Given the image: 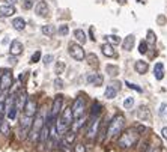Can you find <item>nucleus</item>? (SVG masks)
Instances as JSON below:
<instances>
[{"mask_svg":"<svg viewBox=\"0 0 167 152\" xmlns=\"http://www.w3.org/2000/svg\"><path fill=\"white\" fill-rule=\"evenodd\" d=\"M139 139H140V134L137 133V130H127L125 133H122L119 135L117 145H119L122 149H130V148L137 145Z\"/></svg>","mask_w":167,"mask_h":152,"instance_id":"nucleus-1","label":"nucleus"},{"mask_svg":"<svg viewBox=\"0 0 167 152\" xmlns=\"http://www.w3.org/2000/svg\"><path fill=\"white\" fill-rule=\"evenodd\" d=\"M124 124H125L124 116H122V114H116L110 120V124H109V130H107L109 137H116V135H119V133H122V130H124Z\"/></svg>","mask_w":167,"mask_h":152,"instance_id":"nucleus-2","label":"nucleus"},{"mask_svg":"<svg viewBox=\"0 0 167 152\" xmlns=\"http://www.w3.org/2000/svg\"><path fill=\"white\" fill-rule=\"evenodd\" d=\"M72 114H74V117H81L83 113H84V109H86V99L83 98V96H77L74 101V104H72Z\"/></svg>","mask_w":167,"mask_h":152,"instance_id":"nucleus-3","label":"nucleus"},{"mask_svg":"<svg viewBox=\"0 0 167 152\" xmlns=\"http://www.w3.org/2000/svg\"><path fill=\"white\" fill-rule=\"evenodd\" d=\"M12 81H14V77H12V72H11L9 69L2 71V77H0V91H8V89L12 86Z\"/></svg>","mask_w":167,"mask_h":152,"instance_id":"nucleus-4","label":"nucleus"},{"mask_svg":"<svg viewBox=\"0 0 167 152\" xmlns=\"http://www.w3.org/2000/svg\"><path fill=\"white\" fill-rule=\"evenodd\" d=\"M69 54L72 59L75 60H83L84 57H86V53H84V50H83V47L81 45H78V44H69Z\"/></svg>","mask_w":167,"mask_h":152,"instance_id":"nucleus-5","label":"nucleus"},{"mask_svg":"<svg viewBox=\"0 0 167 152\" xmlns=\"http://www.w3.org/2000/svg\"><path fill=\"white\" fill-rule=\"evenodd\" d=\"M23 110H24L26 116L33 117L38 112V104H36V101H35V98H27V102H26V106H24Z\"/></svg>","mask_w":167,"mask_h":152,"instance_id":"nucleus-6","label":"nucleus"},{"mask_svg":"<svg viewBox=\"0 0 167 152\" xmlns=\"http://www.w3.org/2000/svg\"><path fill=\"white\" fill-rule=\"evenodd\" d=\"M62 106H63V96L56 95L54 101H53V106H51V112H50V119H51V120H53L56 116L59 114V112L62 110Z\"/></svg>","mask_w":167,"mask_h":152,"instance_id":"nucleus-7","label":"nucleus"},{"mask_svg":"<svg viewBox=\"0 0 167 152\" xmlns=\"http://www.w3.org/2000/svg\"><path fill=\"white\" fill-rule=\"evenodd\" d=\"M99 124H101V120H99L98 117L92 119V122H91V127H89L87 134H86V137H87L89 140H93V139L96 137V134L99 133Z\"/></svg>","mask_w":167,"mask_h":152,"instance_id":"nucleus-8","label":"nucleus"},{"mask_svg":"<svg viewBox=\"0 0 167 152\" xmlns=\"http://www.w3.org/2000/svg\"><path fill=\"white\" fill-rule=\"evenodd\" d=\"M26 102H27V94H26V91H20L18 94L15 95V107L17 109H24Z\"/></svg>","mask_w":167,"mask_h":152,"instance_id":"nucleus-9","label":"nucleus"},{"mask_svg":"<svg viewBox=\"0 0 167 152\" xmlns=\"http://www.w3.org/2000/svg\"><path fill=\"white\" fill-rule=\"evenodd\" d=\"M137 117H139L140 120H150V119H152V114H150L148 107L142 106V107H139V110H137Z\"/></svg>","mask_w":167,"mask_h":152,"instance_id":"nucleus-10","label":"nucleus"},{"mask_svg":"<svg viewBox=\"0 0 167 152\" xmlns=\"http://www.w3.org/2000/svg\"><path fill=\"white\" fill-rule=\"evenodd\" d=\"M9 51H11V54L12 56H18L23 53V44L20 42V41H12L11 42V48H9Z\"/></svg>","mask_w":167,"mask_h":152,"instance_id":"nucleus-11","label":"nucleus"},{"mask_svg":"<svg viewBox=\"0 0 167 152\" xmlns=\"http://www.w3.org/2000/svg\"><path fill=\"white\" fill-rule=\"evenodd\" d=\"M134 69H135V72H139V74H146V72H148V69H149L148 62L137 60V62L134 63Z\"/></svg>","mask_w":167,"mask_h":152,"instance_id":"nucleus-12","label":"nucleus"},{"mask_svg":"<svg viewBox=\"0 0 167 152\" xmlns=\"http://www.w3.org/2000/svg\"><path fill=\"white\" fill-rule=\"evenodd\" d=\"M15 14V8L12 5H2L0 6V15L2 17H11Z\"/></svg>","mask_w":167,"mask_h":152,"instance_id":"nucleus-13","label":"nucleus"},{"mask_svg":"<svg viewBox=\"0 0 167 152\" xmlns=\"http://www.w3.org/2000/svg\"><path fill=\"white\" fill-rule=\"evenodd\" d=\"M35 12H36L39 17H47L48 15V6L45 2H39L35 8Z\"/></svg>","mask_w":167,"mask_h":152,"instance_id":"nucleus-14","label":"nucleus"},{"mask_svg":"<svg viewBox=\"0 0 167 152\" xmlns=\"http://www.w3.org/2000/svg\"><path fill=\"white\" fill-rule=\"evenodd\" d=\"M87 81L93 84V86H101L102 83H104V77L101 76V74H91V76H87Z\"/></svg>","mask_w":167,"mask_h":152,"instance_id":"nucleus-15","label":"nucleus"},{"mask_svg":"<svg viewBox=\"0 0 167 152\" xmlns=\"http://www.w3.org/2000/svg\"><path fill=\"white\" fill-rule=\"evenodd\" d=\"M154 74H155V78H157V80H163V77H164V65H163L161 62L155 63Z\"/></svg>","mask_w":167,"mask_h":152,"instance_id":"nucleus-16","label":"nucleus"},{"mask_svg":"<svg viewBox=\"0 0 167 152\" xmlns=\"http://www.w3.org/2000/svg\"><path fill=\"white\" fill-rule=\"evenodd\" d=\"M134 42H135L134 35H128L127 38L124 39V42H122V48H124V50H127V51H130L131 48L134 47Z\"/></svg>","mask_w":167,"mask_h":152,"instance_id":"nucleus-17","label":"nucleus"},{"mask_svg":"<svg viewBox=\"0 0 167 152\" xmlns=\"http://www.w3.org/2000/svg\"><path fill=\"white\" fill-rule=\"evenodd\" d=\"M101 51H102V54H104L106 57L114 56V50H113V47H111L110 44H104V45L101 47Z\"/></svg>","mask_w":167,"mask_h":152,"instance_id":"nucleus-18","label":"nucleus"},{"mask_svg":"<svg viewBox=\"0 0 167 152\" xmlns=\"http://www.w3.org/2000/svg\"><path fill=\"white\" fill-rule=\"evenodd\" d=\"M12 27L15 29V30H23L24 27H26V21L23 18H14V21H12Z\"/></svg>","mask_w":167,"mask_h":152,"instance_id":"nucleus-19","label":"nucleus"},{"mask_svg":"<svg viewBox=\"0 0 167 152\" xmlns=\"http://www.w3.org/2000/svg\"><path fill=\"white\" fill-rule=\"evenodd\" d=\"M74 36H75V39H77L80 44H84V42H86V33H84L81 29L74 30Z\"/></svg>","mask_w":167,"mask_h":152,"instance_id":"nucleus-20","label":"nucleus"},{"mask_svg":"<svg viewBox=\"0 0 167 152\" xmlns=\"http://www.w3.org/2000/svg\"><path fill=\"white\" fill-rule=\"evenodd\" d=\"M101 110H102L101 104L95 102V104L92 106V110H91V116H92V119H95V117H98V114L101 113Z\"/></svg>","mask_w":167,"mask_h":152,"instance_id":"nucleus-21","label":"nucleus"},{"mask_svg":"<svg viewBox=\"0 0 167 152\" xmlns=\"http://www.w3.org/2000/svg\"><path fill=\"white\" fill-rule=\"evenodd\" d=\"M41 32L45 35V36H53V33L56 32V29L53 26H50V24H47V26H44L42 29H41Z\"/></svg>","mask_w":167,"mask_h":152,"instance_id":"nucleus-22","label":"nucleus"},{"mask_svg":"<svg viewBox=\"0 0 167 152\" xmlns=\"http://www.w3.org/2000/svg\"><path fill=\"white\" fill-rule=\"evenodd\" d=\"M106 69H107L109 76H111V77H116L117 74H119V68H117L116 65H107Z\"/></svg>","mask_w":167,"mask_h":152,"instance_id":"nucleus-23","label":"nucleus"},{"mask_svg":"<svg viewBox=\"0 0 167 152\" xmlns=\"http://www.w3.org/2000/svg\"><path fill=\"white\" fill-rule=\"evenodd\" d=\"M106 98H109V99H113V98H116V95H117V91L116 89H113L111 86H107V89H106Z\"/></svg>","mask_w":167,"mask_h":152,"instance_id":"nucleus-24","label":"nucleus"},{"mask_svg":"<svg viewBox=\"0 0 167 152\" xmlns=\"http://www.w3.org/2000/svg\"><path fill=\"white\" fill-rule=\"evenodd\" d=\"M106 41H107V44H110V45H116V44L121 42L119 36H116V35H107V36H106Z\"/></svg>","mask_w":167,"mask_h":152,"instance_id":"nucleus-25","label":"nucleus"},{"mask_svg":"<svg viewBox=\"0 0 167 152\" xmlns=\"http://www.w3.org/2000/svg\"><path fill=\"white\" fill-rule=\"evenodd\" d=\"M155 41H157V39H155L154 32H152V30H149V32H148V38H146V44L150 45V47H154V45H155Z\"/></svg>","mask_w":167,"mask_h":152,"instance_id":"nucleus-26","label":"nucleus"},{"mask_svg":"<svg viewBox=\"0 0 167 152\" xmlns=\"http://www.w3.org/2000/svg\"><path fill=\"white\" fill-rule=\"evenodd\" d=\"M0 133L2 134H9V125H8V122L6 120H2L0 122Z\"/></svg>","mask_w":167,"mask_h":152,"instance_id":"nucleus-27","label":"nucleus"},{"mask_svg":"<svg viewBox=\"0 0 167 152\" xmlns=\"http://www.w3.org/2000/svg\"><path fill=\"white\" fill-rule=\"evenodd\" d=\"M74 139H75V133L71 131V133H66V137L63 139V142H65L66 145H71V143L74 142Z\"/></svg>","mask_w":167,"mask_h":152,"instance_id":"nucleus-28","label":"nucleus"},{"mask_svg":"<svg viewBox=\"0 0 167 152\" xmlns=\"http://www.w3.org/2000/svg\"><path fill=\"white\" fill-rule=\"evenodd\" d=\"M6 113H8V117H9L11 120H14V119L17 117V113H18V109H17V107H12V109H11V110H8Z\"/></svg>","mask_w":167,"mask_h":152,"instance_id":"nucleus-29","label":"nucleus"},{"mask_svg":"<svg viewBox=\"0 0 167 152\" xmlns=\"http://www.w3.org/2000/svg\"><path fill=\"white\" fill-rule=\"evenodd\" d=\"M87 59H89V65H91V66H98V57L95 56L93 53H91V54L87 56Z\"/></svg>","mask_w":167,"mask_h":152,"instance_id":"nucleus-30","label":"nucleus"},{"mask_svg":"<svg viewBox=\"0 0 167 152\" xmlns=\"http://www.w3.org/2000/svg\"><path fill=\"white\" fill-rule=\"evenodd\" d=\"M134 106V98L132 96H130V98H127L125 101H124V107L127 109V110H130L131 107Z\"/></svg>","mask_w":167,"mask_h":152,"instance_id":"nucleus-31","label":"nucleus"},{"mask_svg":"<svg viewBox=\"0 0 167 152\" xmlns=\"http://www.w3.org/2000/svg\"><path fill=\"white\" fill-rule=\"evenodd\" d=\"M139 51H140L142 54L148 53V44H146V41H142V42L139 44Z\"/></svg>","mask_w":167,"mask_h":152,"instance_id":"nucleus-32","label":"nucleus"},{"mask_svg":"<svg viewBox=\"0 0 167 152\" xmlns=\"http://www.w3.org/2000/svg\"><path fill=\"white\" fill-rule=\"evenodd\" d=\"M63 69H65V63H63V62H57V63H56V74L60 76V74L63 72Z\"/></svg>","mask_w":167,"mask_h":152,"instance_id":"nucleus-33","label":"nucleus"},{"mask_svg":"<svg viewBox=\"0 0 167 152\" xmlns=\"http://www.w3.org/2000/svg\"><path fill=\"white\" fill-rule=\"evenodd\" d=\"M68 32H69L68 26H66V24H62V26H60V29H59V33H60L62 36H66V35H68Z\"/></svg>","mask_w":167,"mask_h":152,"instance_id":"nucleus-34","label":"nucleus"},{"mask_svg":"<svg viewBox=\"0 0 167 152\" xmlns=\"http://www.w3.org/2000/svg\"><path fill=\"white\" fill-rule=\"evenodd\" d=\"M125 84H127L130 89H134V91H137V92H142V87H140V86H137V84H134V83H131V81H127Z\"/></svg>","mask_w":167,"mask_h":152,"instance_id":"nucleus-35","label":"nucleus"},{"mask_svg":"<svg viewBox=\"0 0 167 152\" xmlns=\"http://www.w3.org/2000/svg\"><path fill=\"white\" fill-rule=\"evenodd\" d=\"M74 149H75V152H86V146L83 143H77L74 146Z\"/></svg>","mask_w":167,"mask_h":152,"instance_id":"nucleus-36","label":"nucleus"},{"mask_svg":"<svg viewBox=\"0 0 167 152\" xmlns=\"http://www.w3.org/2000/svg\"><path fill=\"white\" fill-rule=\"evenodd\" d=\"M39 59H41V51H36V53H33L30 62H32V63H36V62H39Z\"/></svg>","mask_w":167,"mask_h":152,"instance_id":"nucleus-37","label":"nucleus"},{"mask_svg":"<svg viewBox=\"0 0 167 152\" xmlns=\"http://www.w3.org/2000/svg\"><path fill=\"white\" fill-rule=\"evenodd\" d=\"M23 6H24V9H30L33 6V0H24Z\"/></svg>","mask_w":167,"mask_h":152,"instance_id":"nucleus-38","label":"nucleus"},{"mask_svg":"<svg viewBox=\"0 0 167 152\" xmlns=\"http://www.w3.org/2000/svg\"><path fill=\"white\" fill-rule=\"evenodd\" d=\"M54 86L57 89H62L63 87V81H62V78H56L54 80Z\"/></svg>","mask_w":167,"mask_h":152,"instance_id":"nucleus-39","label":"nucleus"},{"mask_svg":"<svg viewBox=\"0 0 167 152\" xmlns=\"http://www.w3.org/2000/svg\"><path fill=\"white\" fill-rule=\"evenodd\" d=\"M51 62H53V56H51V54H47V56L44 57V63H45V65H48V63H51Z\"/></svg>","mask_w":167,"mask_h":152,"instance_id":"nucleus-40","label":"nucleus"},{"mask_svg":"<svg viewBox=\"0 0 167 152\" xmlns=\"http://www.w3.org/2000/svg\"><path fill=\"white\" fill-rule=\"evenodd\" d=\"M110 86L113 87V89H116V91H119V89H121V83H119V81H113Z\"/></svg>","mask_w":167,"mask_h":152,"instance_id":"nucleus-41","label":"nucleus"},{"mask_svg":"<svg viewBox=\"0 0 167 152\" xmlns=\"http://www.w3.org/2000/svg\"><path fill=\"white\" fill-rule=\"evenodd\" d=\"M161 135H163V139L167 140V127H164V128L161 130Z\"/></svg>","mask_w":167,"mask_h":152,"instance_id":"nucleus-42","label":"nucleus"},{"mask_svg":"<svg viewBox=\"0 0 167 152\" xmlns=\"http://www.w3.org/2000/svg\"><path fill=\"white\" fill-rule=\"evenodd\" d=\"M135 130H137V133H139V131L142 133V131H146V127H142V125H137V127H135Z\"/></svg>","mask_w":167,"mask_h":152,"instance_id":"nucleus-43","label":"nucleus"},{"mask_svg":"<svg viewBox=\"0 0 167 152\" xmlns=\"http://www.w3.org/2000/svg\"><path fill=\"white\" fill-rule=\"evenodd\" d=\"M145 152H161V149L160 148H150V149H148V151H145Z\"/></svg>","mask_w":167,"mask_h":152,"instance_id":"nucleus-44","label":"nucleus"},{"mask_svg":"<svg viewBox=\"0 0 167 152\" xmlns=\"http://www.w3.org/2000/svg\"><path fill=\"white\" fill-rule=\"evenodd\" d=\"M5 113V104L3 102H0V116Z\"/></svg>","mask_w":167,"mask_h":152,"instance_id":"nucleus-45","label":"nucleus"},{"mask_svg":"<svg viewBox=\"0 0 167 152\" xmlns=\"http://www.w3.org/2000/svg\"><path fill=\"white\" fill-rule=\"evenodd\" d=\"M17 0H6V5H14Z\"/></svg>","mask_w":167,"mask_h":152,"instance_id":"nucleus-46","label":"nucleus"},{"mask_svg":"<svg viewBox=\"0 0 167 152\" xmlns=\"http://www.w3.org/2000/svg\"><path fill=\"white\" fill-rule=\"evenodd\" d=\"M9 63H12V65H14V63H15V59H14V57H9Z\"/></svg>","mask_w":167,"mask_h":152,"instance_id":"nucleus-47","label":"nucleus"},{"mask_svg":"<svg viewBox=\"0 0 167 152\" xmlns=\"http://www.w3.org/2000/svg\"><path fill=\"white\" fill-rule=\"evenodd\" d=\"M0 77H2V71H0Z\"/></svg>","mask_w":167,"mask_h":152,"instance_id":"nucleus-48","label":"nucleus"}]
</instances>
